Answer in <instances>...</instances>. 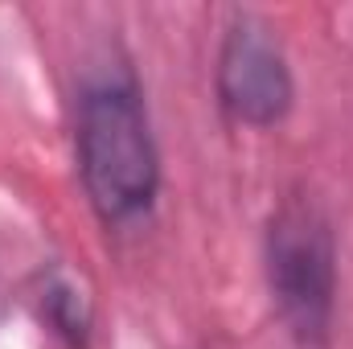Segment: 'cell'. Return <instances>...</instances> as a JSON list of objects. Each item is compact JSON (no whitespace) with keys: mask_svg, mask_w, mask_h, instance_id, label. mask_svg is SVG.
Here are the masks:
<instances>
[{"mask_svg":"<svg viewBox=\"0 0 353 349\" xmlns=\"http://www.w3.org/2000/svg\"><path fill=\"white\" fill-rule=\"evenodd\" d=\"M263 271L283 329L304 349H321L337 312V239L312 193H288L267 218Z\"/></svg>","mask_w":353,"mask_h":349,"instance_id":"2","label":"cell"},{"mask_svg":"<svg viewBox=\"0 0 353 349\" xmlns=\"http://www.w3.org/2000/svg\"><path fill=\"white\" fill-rule=\"evenodd\" d=\"M79 177L107 226L140 222L161 193V152L144 94L132 79H99L79 99Z\"/></svg>","mask_w":353,"mask_h":349,"instance_id":"1","label":"cell"},{"mask_svg":"<svg viewBox=\"0 0 353 349\" xmlns=\"http://www.w3.org/2000/svg\"><path fill=\"white\" fill-rule=\"evenodd\" d=\"M214 87H218L222 111L247 128H275L292 111L296 103L292 62L267 17L259 12L230 17L218 46Z\"/></svg>","mask_w":353,"mask_h":349,"instance_id":"3","label":"cell"}]
</instances>
